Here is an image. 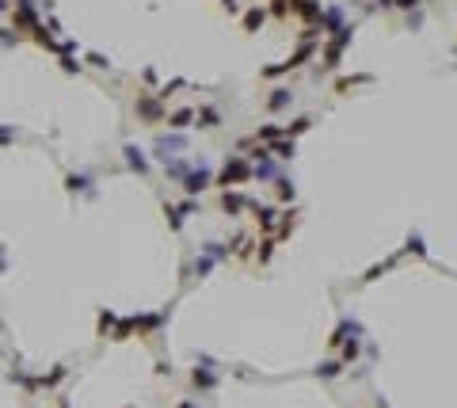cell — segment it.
<instances>
[{
    "label": "cell",
    "mask_w": 457,
    "mask_h": 408,
    "mask_svg": "<svg viewBox=\"0 0 457 408\" xmlns=\"http://www.w3.org/2000/svg\"><path fill=\"white\" fill-rule=\"evenodd\" d=\"M248 176H251L248 160H244V156H233V160L225 164V172L217 176V183H221V187H236V183H244Z\"/></svg>",
    "instance_id": "1"
},
{
    "label": "cell",
    "mask_w": 457,
    "mask_h": 408,
    "mask_svg": "<svg viewBox=\"0 0 457 408\" xmlns=\"http://www.w3.org/2000/svg\"><path fill=\"white\" fill-rule=\"evenodd\" d=\"M138 114H145L149 122H160V119H164V111H160V103H156V99H145V96L138 99Z\"/></svg>",
    "instance_id": "2"
},
{
    "label": "cell",
    "mask_w": 457,
    "mask_h": 408,
    "mask_svg": "<svg viewBox=\"0 0 457 408\" xmlns=\"http://www.w3.org/2000/svg\"><path fill=\"white\" fill-rule=\"evenodd\" d=\"M183 187H187L190 195H194V191H202V187H210V172H206V168H199V172H190L187 180H183Z\"/></svg>",
    "instance_id": "3"
},
{
    "label": "cell",
    "mask_w": 457,
    "mask_h": 408,
    "mask_svg": "<svg viewBox=\"0 0 457 408\" xmlns=\"http://www.w3.org/2000/svg\"><path fill=\"white\" fill-rule=\"evenodd\" d=\"M221 206L229 210V214H236L240 206H251V202H248V199H240V195H233V191H225V195H221Z\"/></svg>",
    "instance_id": "4"
},
{
    "label": "cell",
    "mask_w": 457,
    "mask_h": 408,
    "mask_svg": "<svg viewBox=\"0 0 457 408\" xmlns=\"http://www.w3.org/2000/svg\"><path fill=\"white\" fill-rule=\"evenodd\" d=\"M309 57H312V46H301V50L293 53L290 61H282V69H297V65H305V61H309Z\"/></svg>",
    "instance_id": "5"
},
{
    "label": "cell",
    "mask_w": 457,
    "mask_h": 408,
    "mask_svg": "<svg viewBox=\"0 0 457 408\" xmlns=\"http://www.w3.org/2000/svg\"><path fill=\"white\" fill-rule=\"evenodd\" d=\"M190 119H194V111H175V114H172V119H168V122H172L175 130H183V126H190Z\"/></svg>",
    "instance_id": "6"
},
{
    "label": "cell",
    "mask_w": 457,
    "mask_h": 408,
    "mask_svg": "<svg viewBox=\"0 0 457 408\" xmlns=\"http://www.w3.org/2000/svg\"><path fill=\"white\" fill-rule=\"evenodd\" d=\"M271 153L282 156V160H286V156H293V138H290V141H275V145H271Z\"/></svg>",
    "instance_id": "7"
},
{
    "label": "cell",
    "mask_w": 457,
    "mask_h": 408,
    "mask_svg": "<svg viewBox=\"0 0 457 408\" xmlns=\"http://www.w3.org/2000/svg\"><path fill=\"white\" fill-rule=\"evenodd\" d=\"M293 8L301 12V16H305V19H312V16H320V8H316V4H312V0H297V4H293Z\"/></svg>",
    "instance_id": "8"
},
{
    "label": "cell",
    "mask_w": 457,
    "mask_h": 408,
    "mask_svg": "<svg viewBox=\"0 0 457 408\" xmlns=\"http://www.w3.org/2000/svg\"><path fill=\"white\" fill-rule=\"evenodd\" d=\"M244 27H248V31H255V27H263V12H259V8H251L248 16H244Z\"/></svg>",
    "instance_id": "9"
},
{
    "label": "cell",
    "mask_w": 457,
    "mask_h": 408,
    "mask_svg": "<svg viewBox=\"0 0 457 408\" xmlns=\"http://www.w3.org/2000/svg\"><path fill=\"white\" fill-rule=\"evenodd\" d=\"M199 126H217V111L214 107H202L199 111Z\"/></svg>",
    "instance_id": "10"
},
{
    "label": "cell",
    "mask_w": 457,
    "mask_h": 408,
    "mask_svg": "<svg viewBox=\"0 0 457 408\" xmlns=\"http://www.w3.org/2000/svg\"><path fill=\"white\" fill-rule=\"evenodd\" d=\"M126 153H129V164L138 168V172H145V156H141V149H134V145H126Z\"/></svg>",
    "instance_id": "11"
},
{
    "label": "cell",
    "mask_w": 457,
    "mask_h": 408,
    "mask_svg": "<svg viewBox=\"0 0 457 408\" xmlns=\"http://www.w3.org/2000/svg\"><path fill=\"white\" fill-rule=\"evenodd\" d=\"M290 103V92H286V88H278L275 96H271V111H278V107H286Z\"/></svg>",
    "instance_id": "12"
},
{
    "label": "cell",
    "mask_w": 457,
    "mask_h": 408,
    "mask_svg": "<svg viewBox=\"0 0 457 408\" xmlns=\"http://www.w3.org/2000/svg\"><path fill=\"white\" fill-rule=\"evenodd\" d=\"M278 134H282V126H263V130H259V138H263V141H275Z\"/></svg>",
    "instance_id": "13"
},
{
    "label": "cell",
    "mask_w": 457,
    "mask_h": 408,
    "mask_svg": "<svg viewBox=\"0 0 457 408\" xmlns=\"http://www.w3.org/2000/svg\"><path fill=\"white\" fill-rule=\"evenodd\" d=\"M278 199H293V183L290 180H278Z\"/></svg>",
    "instance_id": "14"
},
{
    "label": "cell",
    "mask_w": 457,
    "mask_h": 408,
    "mask_svg": "<svg viewBox=\"0 0 457 408\" xmlns=\"http://www.w3.org/2000/svg\"><path fill=\"white\" fill-rule=\"evenodd\" d=\"M194 385H214V374L210 370H194Z\"/></svg>",
    "instance_id": "15"
},
{
    "label": "cell",
    "mask_w": 457,
    "mask_h": 408,
    "mask_svg": "<svg viewBox=\"0 0 457 408\" xmlns=\"http://www.w3.org/2000/svg\"><path fill=\"white\" fill-rule=\"evenodd\" d=\"M320 374H324V378H336V374H339V363H324V366H320Z\"/></svg>",
    "instance_id": "16"
},
{
    "label": "cell",
    "mask_w": 457,
    "mask_h": 408,
    "mask_svg": "<svg viewBox=\"0 0 457 408\" xmlns=\"http://www.w3.org/2000/svg\"><path fill=\"white\" fill-rule=\"evenodd\" d=\"M309 126H312V119H297V122H293V134H305Z\"/></svg>",
    "instance_id": "17"
},
{
    "label": "cell",
    "mask_w": 457,
    "mask_h": 408,
    "mask_svg": "<svg viewBox=\"0 0 457 408\" xmlns=\"http://www.w3.org/2000/svg\"><path fill=\"white\" fill-rule=\"evenodd\" d=\"M69 187L77 191V187H88V176H69Z\"/></svg>",
    "instance_id": "18"
},
{
    "label": "cell",
    "mask_w": 457,
    "mask_h": 408,
    "mask_svg": "<svg viewBox=\"0 0 457 408\" xmlns=\"http://www.w3.org/2000/svg\"><path fill=\"white\" fill-rule=\"evenodd\" d=\"M400 8H415V4H419V0H397Z\"/></svg>",
    "instance_id": "19"
},
{
    "label": "cell",
    "mask_w": 457,
    "mask_h": 408,
    "mask_svg": "<svg viewBox=\"0 0 457 408\" xmlns=\"http://www.w3.org/2000/svg\"><path fill=\"white\" fill-rule=\"evenodd\" d=\"M0 141H12V134H8V130H0Z\"/></svg>",
    "instance_id": "20"
}]
</instances>
